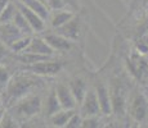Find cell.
Wrapping results in <instances>:
<instances>
[{"label":"cell","mask_w":148,"mask_h":128,"mask_svg":"<svg viewBox=\"0 0 148 128\" xmlns=\"http://www.w3.org/2000/svg\"><path fill=\"white\" fill-rule=\"evenodd\" d=\"M42 110V100L39 95H26L25 98L16 101L14 114L21 118L30 119L38 115Z\"/></svg>","instance_id":"6da1fadb"},{"label":"cell","mask_w":148,"mask_h":128,"mask_svg":"<svg viewBox=\"0 0 148 128\" xmlns=\"http://www.w3.org/2000/svg\"><path fill=\"white\" fill-rule=\"evenodd\" d=\"M38 85V82L35 79L30 78L26 76H16L13 78H10L9 83L7 86L8 96L10 100H19V99L25 98L26 95L30 93V91Z\"/></svg>","instance_id":"7a4b0ae2"},{"label":"cell","mask_w":148,"mask_h":128,"mask_svg":"<svg viewBox=\"0 0 148 128\" xmlns=\"http://www.w3.org/2000/svg\"><path fill=\"white\" fill-rule=\"evenodd\" d=\"M126 110L135 122H143L148 114V101L146 96L140 92L133 93L126 105Z\"/></svg>","instance_id":"3957f363"},{"label":"cell","mask_w":148,"mask_h":128,"mask_svg":"<svg viewBox=\"0 0 148 128\" xmlns=\"http://www.w3.org/2000/svg\"><path fill=\"white\" fill-rule=\"evenodd\" d=\"M63 68V64L61 62L52 60V59H45V60H40L38 63L28 64L25 67V70L31 72L36 76H56Z\"/></svg>","instance_id":"277c9868"},{"label":"cell","mask_w":148,"mask_h":128,"mask_svg":"<svg viewBox=\"0 0 148 128\" xmlns=\"http://www.w3.org/2000/svg\"><path fill=\"white\" fill-rule=\"evenodd\" d=\"M80 114L82 116H98L102 114L97 91L93 87L88 89L84 99L80 102Z\"/></svg>","instance_id":"5b68a950"},{"label":"cell","mask_w":148,"mask_h":128,"mask_svg":"<svg viewBox=\"0 0 148 128\" xmlns=\"http://www.w3.org/2000/svg\"><path fill=\"white\" fill-rule=\"evenodd\" d=\"M111 100H112V110L115 114L124 115L126 110V98H125V90L120 83V81H113L110 87Z\"/></svg>","instance_id":"8992f818"},{"label":"cell","mask_w":148,"mask_h":128,"mask_svg":"<svg viewBox=\"0 0 148 128\" xmlns=\"http://www.w3.org/2000/svg\"><path fill=\"white\" fill-rule=\"evenodd\" d=\"M16 4H17V7H18V9L21 10V13L25 16V18L27 19L28 24L31 26V28H32L34 32L39 33V32L45 31L47 21H45L42 17H40L36 12H34V10H31L30 8H27L26 5L21 4L19 1H16Z\"/></svg>","instance_id":"52a82bcc"},{"label":"cell","mask_w":148,"mask_h":128,"mask_svg":"<svg viewBox=\"0 0 148 128\" xmlns=\"http://www.w3.org/2000/svg\"><path fill=\"white\" fill-rule=\"evenodd\" d=\"M25 36V33L17 27L13 22L9 23H0V40L7 46L10 47L13 42H16L19 37Z\"/></svg>","instance_id":"ba28073f"},{"label":"cell","mask_w":148,"mask_h":128,"mask_svg":"<svg viewBox=\"0 0 148 128\" xmlns=\"http://www.w3.org/2000/svg\"><path fill=\"white\" fill-rule=\"evenodd\" d=\"M56 31L58 33H61L62 36H64L66 39L71 40V41H76L80 36L81 31V21L77 16H73L66 24H63L62 27L56 28Z\"/></svg>","instance_id":"9c48e42d"},{"label":"cell","mask_w":148,"mask_h":128,"mask_svg":"<svg viewBox=\"0 0 148 128\" xmlns=\"http://www.w3.org/2000/svg\"><path fill=\"white\" fill-rule=\"evenodd\" d=\"M56 93H57V98H58L62 109H75L76 105H79L68 85L59 83L56 87Z\"/></svg>","instance_id":"30bf717a"},{"label":"cell","mask_w":148,"mask_h":128,"mask_svg":"<svg viewBox=\"0 0 148 128\" xmlns=\"http://www.w3.org/2000/svg\"><path fill=\"white\" fill-rule=\"evenodd\" d=\"M98 96V101L101 105V112L103 115H110L113 113L112 110V100H111V92L110 87L104 83H99L97 87H94Z\"/></svg>","instance_id":"8fae6325"},{"label":"cell","mask_w":148,"mask_h":128,"mask_svg":"<svg viewBox=\"0 0 148 128\" xmlns=\"http://www.w3.org/2000/svg\"><path fill=\"white\" fill-rule=\"evenodd\" d=\"M73 16H75V10L70 9V8H62V9L52 10L48 22H49L50 27L56 30V28H59L63 24H66Z\"/></svg>","instance_id":"7c38bea8"},{"label":"cell","mask_w":148,"mask_h":128,"mask_svg":"<svg viewBox=\"0 0 148 128\" xmlns=\"http://www.w3.org/2000/svg\"><path fill=\"white\" fill-rule=\"evenodd\" d=\"M44 39L48 44L54 49V51H67L72 47V42L71 40L66 39L62 36L61 33L56 32H48L44 35Z\"/></svg>","instance_id":"4fadbf2b"},{"label":"cell","mask_w":148,"mask_h":128,"mask_svg":"<svg viewBox=\"0 0 148 128\" xmlns=\"http://www.w3.org/2000/svg\"><path fill=\"white\" fill-rule=\"evenodd\" d=\"M23 53H34V54H40V55H48L52 56L56 51L47 41L44 37H31V41L28 44V46L26 47V50Z\"/></svg>","instance_id":"5bb4252c"},{"label":"cell","mask_w":148,"mask_h":128,"mask_svg":"<svg viewBox=\"0 0 148 128\" xmlns=\"http://www.w3.org/2000/svg\"><path fill=\"white\" fill-rule=\"evenodd\" d=\"M17 1L26 5L27 8H30L34 12H36L39 16L42 17V18L48 22L49 16H50V9L48 8V5L45 4L44 1H41V0H17Z\"/></svg>","instance_id":"9a60e30c"},{"label":"cell","mask_w":148,"mask_h":128,"mask_svg":"<svg viewBox=\"0 0 148 128\" xmlns=\"http://www.w3.org/2000/svg\"><path fill=\"white\" fill-rule=\"evenodd\" d=\"M61 109H62V106H61V104H59L58 98H57L56 90H54L45 98V100L42 101V110L41 112H44V114L49 118L50 115H53L54 113H57Z\"/></svg>","instance_id":"2e32d148"},{"label":"cell","mask_w":148,"mask_h":128,"mask_svg":"<svg viewBox=\"0 0 148 128\" xmlns=\"http://www.w3.org/2000/svg\"><path fill=\"white\" fill-rule=\"evenodd\" d=\"M75 113V109H61L49 116V123L53 127H66L68 119Z\"/></svg>","instance_id":"e0dca14e"},{"label":"cell","mask_w":148,"mask_h":128,"mask_svg":"<svg viewBox=\"0 0 148 128\" xmlns=\"http://www.w3.org/2000/svg\"><path fill=\"white\" fill-rule=\"evenodd\" d=\"M68 86H70L71 91H72L73 96H75L76 101H77V104L80 105V102L82 101V99H84L88 89H89L88 85H86V82H85L82 78H73L72 81L70 82Z\"/></svg>","instance_id":"ac0fdd59"},{"label":"cell","mask_w":148,"mask_h":128,"mask_svg":"<svg viewBox=\"0 0 148 128\" xmlns=\"http://www.w3.org/2000/svg\"><path fill=\"white\" fill-rule=\"evenodd\" d=\"M127 64L130 65V70H132L133 74L140 78L142 74L144 73V68H146V62L140 58V54H139V56L130 58V60H127Z\"/></svg>","instance_id":"d6986e66"},{"label":"cell","mask_w":148,"mask_h":128,"mask_svg":"<svg viewBox=\"0 0 148 128\" xmlns=\"http://www.w3.org/2000/svg\"><path fill=\"white\" fill-rule=\"evenodd\" d=\"M17 8H18V7H17ZM13 23L16 24L17 27H18L19 30L25 33V35H31V33L34 32L32 28H31V26L28 24L27 19L25 18V16L21 13V10H19V9H17V13H16L14 19H13Z\"/></svg>","instance_id":"ffe728a7"},{"label":"cell","mask_w":148,"mask_h":128,"mask_svg":"<svg viewBox=\"0 0 148 128\" xmlns=\"http://www.w3.org/2000/svg\"><path fill=\"white\" fill-rule=\"evenodd\" d=\"M17 4H14L13 1H10L9 4L7 5L4 10L0 13V23H9V22H13L14 16L17 13Z\"/></svg>","instance_id":"44dd1931"},{"label":"cell","mask_w":148,"mask_h":128,"mask_svg":"<svg viewBox=\"0 0 148 128\" xmlns=\"http://www.w3.org/2000/svg\"><path fill=\"white\" fill-rule=\"evenodd\" d=\"M30 41H31V36L25 35V36H22V37H19L16 42H13V44L10 45L9 49H10V51H13V53H16V54H21L26 50V47L28 46Z\"/></svg>","instance_id":"7402d4cb"},{"label":"cell","mask_w":148,"mask_h":128,"mask_svg":"<svg viewBox=\"0 0 148 128\" xmlns=\"http://www.w3.org/2000/svg\"><path fill=\"white\" fill-rule=\"evenodd\" d=\"M148 33V16H146L144 18H142L139 21V23L136 24L135 28V36L136 37H143Z\"/></svg>","instance_id":"603a6c76"},{"label":"cell","mask_w":148,"mask_h":128,"mask_svg":"<svg viewBox=\"0 0 148 128\" xmlns=\"http://www.w3.org/2000/svg\"><path fill=\"white\" fill-rule=\"evenodd\" d=\"M82 128H98L101 127V119L98 116H82Z\"/></svg>","instance_id":"cb8c5ba5"},{"label":"cell","mask_w":148,"mask_h":128,"mask_svg":"<svg viewBox=\"0 0 148 128\" xmlns=\"http://www.w3.org/2000/svg\"><path fill=\"white\" fill-rule=\"evenodd\" d=\"M82 124V115L80 114V112H75L71 118L68 119L67 124H66V128H80Z\"/></svg>","instance_id":"d4e9b609"},{"label":"cell","mask_w":148,"mask_h":128,"mask_svg":"<svg viewBox=\"0 0 148 128\" xmlns=\"http://www.w3.org/2000/svg\"><path fill=\"white\" fill-rule=\"evenodd\" d=\"M10 78H12V77H10L9 70H8L5 67L0 65V89L7 87L8 83H9V81H10Z\"/></svg>","instance_id":"484cf974"},{"label":"cell","mask_w":148,"mask_h":128,"mask_svg":"<svg viewBox=\"0 0 148 128\" xmlns=\"http://www.w3.org/2000/svg\"><path fill=\"white\" fill-rule=\"evenodd\" d=\"M45 3H47L48 8L50 9V12L57 9H62V8H67L64 0H45Z\"/></svg>","instance_id":"4316f807"},{"label":"cell","mask_w":148,"mask_h":128,"mask_svg":"<svg viewBox=\"0 0 148 128\" xmlns=\"http://www.w3.org/2000/svg\"><path fill=\"white\" fill-rule=\"evenodd\" d=\"M0 127H12V128H14V127H17V122H16V119H13L12 115H9V114L5 113L4 118H3L1 123H0Z\"/></svg>","instance_id":"83f0119b"},{"label":"cell","mask_w":148,"mask_h":128,"mask_svg":"<svg viewBox=\"0 0 148 128\" xmlns=\"http://www.w3.org/2000/svg\"><path fill=\"white\" fill-rule=\"evenodd\" d=\"M9 51H10L9 46H7V45H5L4 42L0 40V62L4 60V59L7 58L8 54H9Z\"/></svg>","instance_id":"f1b7e54d"},{"label":"cell","mask_w":148,"mask_h":128,"mask_svg":"<svg viewBox=\"0 0 148 128\" xmlns=\"http://www.w3.org/2000/svg\"><path fill=\"white\" fill-rule=\"evenodd\" d=\"M66 7L72 10H77L80 8V0H64Z\"/></svg>","instance_id":"f546056e"},{"label":"cell","mask_w":148,"mask_h":128,"mask_svg":"<svg viewBox=\"0 0 148 128\" xmlns=\"http://www.w3.org/2000/svg\"><path fill=\"white\" fill-rule=\"evenodd\" d=\"M10 1H12V0H0V13H1L3 10L7 8V5L9 4Z\"/></svg>","instance_id":"4dcf8cb0"},{"label":"cell","mask_w":148,"mask_h":128,"mask_svg":"<svg viewBox=\"0 0 148 128\" xmlns=\"http://www.w3.org/2000/svg\"><path fill=\"white\" fill-rule=\"evenodd\" d=\"M4 115H5V110L3 109V108H0V123H1V121H3V118H4Z\"/></svg>","instance_id":"1f68e13d"},{"label":"cell","mask_w":148,"mask_h":128,"mask_svg":"<svg viewBox=\"0 0 148 128\" xmlns=\"http://www.w3.org/2000/svg\"><path fill=\"white\" fill-rule=\"evenodd\" d=\"M139 39H142V40H143V41H144V42H146V45H147V46H148V33H147V35H146V36H143V37H139Z\"/></svg>","instance_id":"d6a6232c"},{"label":"cell","mask_w":148,"mask_h":128,"mask_svg":"<svg viewBox=\"0 0 148 128\" xmlns=\"http://www.w3.org/2000/svg\"><path fill=\"white\" fill-rule=\"evenodd\" d=\"M0 108H3V100H1V96H0Z\"/></svg>","instance_id":"836d02e7"},{"label":"cell","mask_w":148,"mask_h":128,"mask_svg":"<svg viewBox=\"0 0 148 128\" xmlns=\"http://www.w3.org/2000/svg\"><path fill=\"white\" fill-rule=\"evenodd\" d=\"M41 1H44V3H45V0H41ZM45 4H47V3H45Z\"/></svg>","instance_id":"e575fe53"}]
</instances>
